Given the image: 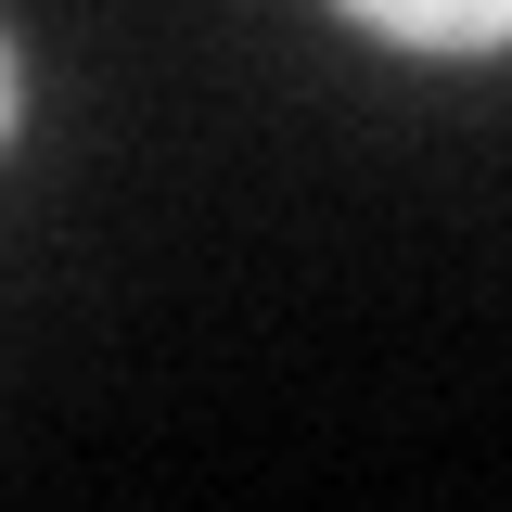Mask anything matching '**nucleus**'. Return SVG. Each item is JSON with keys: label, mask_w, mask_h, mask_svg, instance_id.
<instances>
[{"label": "nucleus", "mask_w": 512, "mask_h": 512, "mask_svg": "<svg viewBox=\"0 0 512 512\" xmlns=\"http://www.w3.org/2000/svg\"><path fill=\"white\" fill-rule=\"evenodd\" d=\"M0 128H13V39H0Z\"/></svg>", "instance_id": "nucleus-2"}, {"label": "nucleus", "mask_w": 512, "mask_h": 512, "mask_svg": "<svg viewBox=\"0 0 512 512\" xmlns=\"http://www.w3.org/2000/svg\"><path fill=\"white\" fill-rule=\"evenodd\" d=\"M346 13L410 39V52H500L512 39V0H346Z\"/></svg>", "instance_id": "nucleus-1"}]
</instances>
